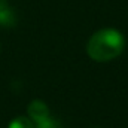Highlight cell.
<instances>
[{
	"instance_id": "obj_1",
	"label": "cell",
	"mask_w": 128,
	"mask_h": 128,
	"mask_svg": "<svg viewBox=\"0 0 128 128\" xmlns=\"http://www.w3.org/2000/svg\"><path fill=\"white\" fill-rule=\"evenodd\" d=\"M125 48L124 34L115 28H101L96 32L88 40L86 52L90 58L98 63L112 61L122 54Z\"/></svg>"
},
{
	"instance_id": "obj_2",
	"label": "cell",
	"mask_w": 128,
	"mask_h": 128,
	"mask_svg": "<svg viewBox=\"0 0 128 128\" xmlns=\"http://www.w3.org/2000/svg\"><path fill=\"white\" fill-rule=\"evenodd\" d=\"M27 113H28V118L33 121V124H36V122H39L42 119H46L48 116H51L46 103L42 101V100H33L32 103L28 104V107H27Z\"/></svg>"
},
{
	"instance_id": "obj_3",
	"label": "cell",
	"mask_w": 128,
	"mask_h": 128,
	"mask_svg": "<svg viewBox=\"0 0 128 128\" xmlns=\"http://www.w3.org/2000/svg\"><path fill=\"white\" fill-rule=\"evenodd\" d=\"M15 14L6 0H0V26L2 27H12L15 26Z\"/></svg>"
},
{
	"instance_id": "obj_4",
	"label": "cell",
	"mask_w": 128,
	"mask_h": 128,
	"mask_svg": "<svg viewBox=\"0 0 128 128\" xmlns=\"http://www.w3.org/2000/svg\"><path fill=\"white\" fill-rule=\"evenodd\" d=\"M8 128H34V124L30 118H26V116H16L14 118Z\"/></svg>"
},
{
	"instance_id": "obj_5",
	"label": "cell",
	"mask_w": 128,
	"mask_h": 128,
	"mask_svg": "<svg viewBox=\"0 0 128 128\" xmlns=\"http://www.w3.org/2000/svg\"><path fill=\"white\" fill-rule=\"evenodd\" d=\"M34 125H36V128H64L61 125V122L54 119L52 116H48L46 119H42V121L36 122Z\"/></svg>"
}]
</instances>
